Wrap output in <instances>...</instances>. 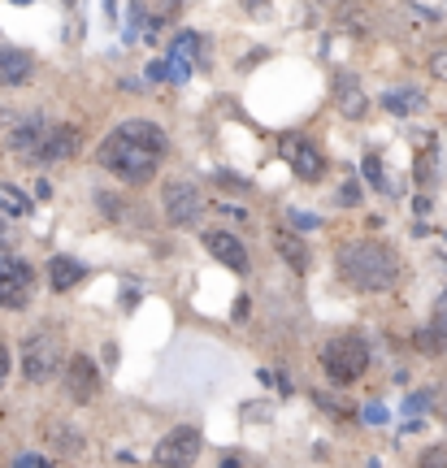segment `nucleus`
I'll use <instances>...</instances> for the list:
<instances>
[{
  "label": "nucleus",
  "mask_w": 447,
  "mask_h": 468,
  "mask_svg": "<svg viewBox=\"0 0 447 468\" xmlns=\"http://www.w3.org/2000/svg\"><path fill=\"white\" fill-rule=\"evenodd\" d=\"M382 416H386V412H382V403H370V407H365V421H374V425H378Z\"/></svg>",
  "instance_id": "nucleus-27"
},
{
  "label": "nucleus",
  "mask_w": 447,
  "mask_h": 468,
  "mask_svg": "<svg viewBox=\"0 0 447 468\" xmlns=\"http://www.w3.org/2000/svg\"><path fill=\"white\" fill-rule=\"evenodd\" d=\"M39 468H53V464H39Z\"/></svg>",
  "instance_id": "nucleus-33"
},
{
  "label": "nucleus",
  "mask_w": 447,
  "mask_h": 468,
  "mask_svg": "<svg viewBox=\"0 0 447 468\" xmlns=\"http://www.w3.org/2000/svg\"><path fill=\"white\" fill-rule=\"evenodd\" d=\"M48 282H53V291H69V286L83 282V265H78L74 256H53V265H48Z\"/></svg>",
  "instance_id": "nucleus-15"
},
{
  "label": "nucleus",
  "mask_w": 447,
  "mask_h": 468,
  "mask_svg": "<svg viewBox=\"0 0 447 468\" xmlns=\"http://www.w3.org/2000/svg\"><path fill=\"white\" fill-rule=\"evenodd\" d=\"M421 468H447V451L443 447H430V451L421 456Z\"/></svg>",
  "instance_id": "nucleus-21"
},
{
  "label": "nucleus",
  "mask_w": 447,
  "mask_h": 468,
  "mask_svg": "<svg viewBox=\"0 0 447 468\" xmlns=\"http://www.w3.org/2000/svg\"><path fill=\"white\" fill-rule=\"evenodd\" d=\"M196 456H200V430H191V425H178L157 442V464L161 468H191Z\"/></svg>",
  "instance_id": "nucleus-7"
},
{
  "label": "nucleus",
  "mask_w": 447,
  "mask_h": 468,
  "mask_svg": "<svg viewBox=\"0 0 447 468\" xmlns=\"http://www.w3.org/2000/svg\"><path fill=\"white\" fill-rule=\"evenodd\" d=\"M426 403H430V395H413V399H409V412H426Z\"/></svg>",
  "instance_id": "nucleus-28"
},
{
  "label": "nucleus",
  "mask_w": 447,
  "mask_h": 468,
  "mask_svg": "<svg viewBox=\"0 0 447 468\" xmlns=\"http://www.w3.org/2000/svg\"><path fill=\"white\" fill-rule=\"evenodd\" d=\"M222 468H243V464H235V460H226V464H222Z\"/></svg>",
  "instance_id": "nucleus-31"
},
{
  "label": "nucleus",
  "mask_w": 447,
  "mask_h": 468,
  "mask_svg": "<svg viewBox=\"0 0 447 468\" xmlns=\"http://www.w3.org/2000/svg\"><path fill=\"white\" fill-rule=\"evenodd\" d=\"M335 265L344 273V282H352L356 291H386L400 278V256L391 247H382V243H370V238L344 243Z\"/></svg>",
  "instance_id": "nucleus-2"
},
{
  "label": "nucleus",
  "mask_w": 447,
  "mask_h": 468,
  "mask_svg": "<svg viewBox=\"0 0 447 468\" xmlns=\"http://www.w3.org/2000/svg\"><path fill=\"white\" fill-rule=\"evenodd\" d=\"M13 4H27V0H13Z\"/></svg>",
  "instance_id": "nucleus-32"
},
{
  "label": "nucleus",
  "mask_w": 447,
  "mask_h": 468,
  "mask_svg": "<svg viewBox=\"0 0 447 468\" xmlns=\"http://www.w3.org/2000/svg\"><path fill=\"white\" fill-rule=\"evenodd\" d=\"M278 148H282L287 165L296 169L300 182H317V178L326 173V157H321V148H317L313 139H305V134H287Z\"/></svg>",
  "instance_id": "nucleus-6"
},
{
  "label": "nucleus",
  "mask_w": 447,
  "mask_h": 468,
  "mask_svg": "<svg viewBox=\"0 0 447 468\" xmlns=\"http://www.w3.org/2000/svg\"><path fill=\"white\" fill-rule=\"evenodd\" d=\"M74 152H78V131H74V126H48V134H44L35 161L53 165V161H69Z\"/></svg>",
  "instance_id": "nucleus-11"
},
{
  "label": "nucleus",
  "mask_w": 447,
  "mask_h": 468,
  "mask_svg": "<svg viewBox=\"0 0 447 468\" xmlns=\"http://www.w3.org/2000/svg\"><path fill=\"white\" fill-rule=\"evenodd\" d=\"M13 468H39V460H35V456H22V460H13Z\"/></svg>",
  "instance_id": "nucleus-29"
},
{
  "label": "nucleus",
  "mask_w": 447,
  "mask_h": 468,
  "mask_svg": "<svg viewBox=\"0 0 447 468\" xmlns=\"http://www.w3.org/2000/svg\"><path fill=\"white\" fill-rule=\"evenodd\" d=\"M191 48H196V35H183L178 44H174V52H170V74L174 78H187V69H191Z\"/></svg>",
  "instance_id": "nucleus-18"
},
{
  "label": "nucleus",
  "mask_w": 447,
  "mask_h": 468,
  "mask_svg": "<svg viewBox=\"0 0 447 468\" xmlns=\"http://www.w3.org/2000/svg\"><path fill=\"white\" fill-rule=\"evenodd\" d=\"M44 134H48V126H44V122H22V126H18V131H13V139H9V143H13V152H22V157H39V143H44Z\"/></svg>",
  "instance_id": "nucleus-16"
},
{
  "label": "nucleus",
  "mask_w": 447,
  "mask_h": 468,
  "mask_svg": "<svg viewBox=\"0 0 447 468\" xmlns=\"http://www.w3.org/2000/svg\"><path fill=\"white\" fill-rule=\"evenodd\" d=\"M166 148L170 143H166V131L157 122H126L101 143V165L113 178L143 187L157 173V165L166 161Z\"/></svg>",
  "instance_id": "nucleus-1"
},
{
  "label": "nucleus",
  "mask_w": 447,
  "mask_h": 468,
  "mask_svg": "<svg viewBox=\"0 0 447 468\" xmlns=\"http://www.w3.org/2000/svg\"><path fill=\"white\" fill-rule=\"evenodd\" d=\"M205 252L213 256V261H222L226 269H235V273L248 269V247H243L240 234H231V230H208L205 234Z\"/></svg>",
  "instance_id": "nucleus-10"
},
{
  "label": "nucleus",
  "mask_w": 447,
  "mask_h": 468,
  "mask_svg": "<svg viewBox=\"0 0 447 468\" xmlns=\"http://www.w3.org/2000/svg\"><path fill=\"white\" fill-rule=\"evenodd\" d=\"M339 204H344V208L361 204V187H356V182H344V191H339Z\"/></svg>",
  "instance_id": "nucleus-22"
},
{
  "label": "nucleus",
  "mask_w": 447,
  "mask_h": 468,
  "mask_svg": "<svg viewBox=\"0 0 447 468\" xmlns=\"http://www.w3.org/2000/svg\"><path fill=\"white\" fill-rule=\"evenodd\" d=\"M48 442H53V451H78L83 434L74 425H66V421H48Z\"/></svg>",
  "instance_id": "nucleus-17"
},
{
  "label": "nucleus",
  "mask_w": 447,
  "mask_h": 468,
  "mask_svg": "<svg viewBox=\"0 0 447 468\" xmlns=\"http://www.w3.org/2000/svg\"><path fill=\"white\" fill-rule=\"evenodd\" d=\"M430 69H435V74H439V78L447 83V52H435V61H430Z\"/></svg>",
  "instance_id": "nucleus-25"
},
{
  "label": "nucleus",
  "mask_w": 447,
  "mask_h": 468,
  "mask_svg": "<svg viewBox=\"0 0 447 468\" xmlns=\"http://www.w3.org/2000/svg\"><path fill=\"white\" fill-rule=\"evenodd\" d=\"M291 222H296L300 230H313V226H317V217H313V213H291Z\"/></svg>",
  "instance_id": "nucleus-24"
},
{
  "label": "nucleus",
  "mask_w": 447,
  "mask_h": 468,
  "mask_svg": "<svg viewBox=\"0 0 447 468\" xmlns=\"http://www.w3.org/2000/svg\"><path fill=\"white\" fill-rule=\"evenodd\" d=\"M382 104H386L391 113H417V109H421V96H417V92H386Z\"/></svg>",
  "instance_id": "nucleus-19"
},
{
  "label": "nucleus",
  "mask_w": 447,
  "mask_h": 468,
  "mask_svg": "<svg viewBox=\"0 0 447 468\" xmlns=\"http://www.w3.org/2000/svg\"><path fill=\"white\" fill-rule=\"evenodd\" d=\"M4 377H9V347L0 343V386H4Z\"/></svg>",
  "instance_id": "nucleus-26"
},
{
  "label": "nucleus",
  "mask_w": 447,
  "mask_h": 468,
  "mask_svg": "<svg viewBox=\"0 0 447 468\" xmlns=\"http://www.w3.org/2000/svg\"><path fill=\"white\" fill-rule=\"evenodd\" d=\"M365 178H370L374 187H386V182H382V169H378V157H365Z\"/></svg>",
  "instance_id": "nucleus-23"
},
{
  "label": "nucleus",
  "mask_w": 447,
  "mask_h": 468,
  "mask_svg": "<svg viewBox=\"0 0 447 468\" xmlns=\"http://www.w3.org/2000/svg\"><path fill=\"white\" fill-rule=\"evenodd\" d=\"M22 373H27L31 382H39V386L61 373V338L53 335V330L27 335V343H22Z\"/></svg>",
  "instance_id": "nucleus-4"
},
{
  "label": "nucleus",
  "mask_w": 447,
  "mask_h": 468,
  "mask_svg": "<svg viewBox=\"0 0 447 468\" xmlns=\"http://www.w3.org/2000/svg\"><path fill=\"white\" fill-rule=\"evenodd\" d=\"M321 368L335 386H352L370 368V343L361 335H339L321 347Z\"/></svg>",
  "instance_id": "nucleus-3"
},
{
  "label": "nucleus",
  "mask_w": 447,
  "mask_h": 468,
  "mask_svg": "<svg viewBox=\"0 0 447 468\" xmlns=\"http://www.w3.org/2000/svg\"><path fill=\"white\" fill-rule=\"evenodd\" d=\"M335 101H339V109H344L347 117H361V113H365V92H361V83L347 78V74L335 78Z\"/></svg>",
  "instance_id": "nucleus-14"
},
{
  "label": "nucleus",
  "mask_w": 447,
  "mask_h": 468,
  "mask_svg": "<svg viewBox=\"0 0 447 468\" xmlns=\"http://www.w3.org/2000/svg\"><path fill=\"white\" fill-rule=\"evenodd\" d=\"M66 395L74 403H92L101 395V373H96V365L87 356H74L66 365Z\"/></svg>",
  "instance_id": "nucleus-9"
},
{
  "label": "nucleus",
  "mask_w": 447,
  "mask_h": 468,
  "mask_svg": "<svg viewBox=\"0 0 447 468\" xmlns=\"http://www.w3.org/2000/svg\"><path fill=\"white\" fill-rule=\"evenodd\" d=\"M35 74V61L27 48H0V83L4 87H18Z\"/></svg>",
  "instance_id": "nucleus-13"
},
{
  "label": "nucleus",
  "mask_w": 447,
  "mask_h": 468,
  "mask_svg": "<svg viewBox=\"0 0 447 468\" xmlns=\"http://www.w3.org/2000/svg\"><path fill=\"white\" fill-rule=\"evenodd\" d=\"M31 300V265L18 256H0V308H27Z\"/></svg>",
  "instance_id": "nucleus-8"
},
{
  "label": "nucleus",
  "mask_w": 447,
  "mask_h": 468,
  "mask_svg": "<svg viewBox=\"0 0 447 468\" xmlns=\"http://www.w3.org/2000/svg\"><path fill=\"white\" fill-rule=\"evenodd\" d=\"M161 204H166V222L170 226H196L200 213H205V191L191 178H170L166 191H161Z\"/></svg>",
  "instance_id": "nucleus-5"
},
{
  "label": "nucleus",
  "mask_w": 447,
  "mask_h": 468,
  "mask_svg": "<svg viewBox=\"0 0 447 468\" xmlns=\"http://www.w3.org/2000/svg\"><path fill=\"white\" fill-rule=\"evenodd\" d=\"M0 208H9L13 217H27V213H31V200H27L18 187H0Z\"/></svg>",
  "instance_id": "nucleus-20"
},
{
  "label": "nucleus",
  "mask_w": 447,
  "mask_h": 468,
  "mask_svg": "<svg viewBox=\"0 0 447 468\" xmlns=\"http://www.w3.org/2000/svg\"><path fill=\"white\" fill-rule=\"evenodd\" d=\"M4 243H9V226L0 222V247H4Z\"/></svg>",
  "instance_id": "nucleus-30"
},
{
  "label": "nucleus",
  "mask_w": 447,
  "mask_h": 468,
  "mask_svg": "<svg viewBox=\"0 0 447 468\" xmlns=\"http://www.w3.org/2000/svg\"><path fill=\"white\" fill-rule=\"evenodd\" d=\"M274 247H278V256H282V265L291 269V273H309L313 252H309V243H305L296 230H278L274 234Z\"/></svg>",
  "instance_id": "nucleus-12"
}]
</instances>
